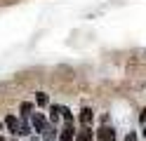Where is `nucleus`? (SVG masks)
Segmentation results:
<instances>
[{"mask_svg": "<svg viewBox=\"0 0 146 141\" xmlns=\"http://www.w3.org/2000/svg\"><path fill=\"white\" fill-rule=\"evenodd\" d=\"M31 111H33V103L24 101V103H21V118H29V115H31Z\"/></svg>", "mask_w": 146, "mask_h": 141, "instance_id": "obj_11", "label": "nucleus"}, {"mask_svg": "<svg viewBox=\"0 0 146 141\" xmlns=\"http://www.w3.org/2000/svg\"><path fill=\"white\" fill-rule=\"evenodd\" d=\"M139 122L146 125V108H141V113H139Z\"/></svg>", "mask_w": 146, "mask_h": 141, "instance_id": "obj_13", "label": "nucleus"}, {"mask_svg": "<svg viewBox=\"0 0 146 141\" xmlns=\"http://www.w3.org/2000/svg\"><path fill=\"white\" fill-rule=\"evenodd\" d=\"M31 134V125H29V120H21V127H19V136H29Z\"/></svg>", "mask_w": 146, "mask_h": 141, "instance_id": "obj_10", "label": "nucleus"}, {"mask_svg": "<svg viewBox=\"0 0 146 141\" xmlns=\"http://www.w3.org/2000/svg\"><path fill=\"white\" fill-rule=\"evenodd\" d=\"M35 103H38L40 108H45V106L50 103V97H47L45 92H38V94H35Z\"/></svg>", "mask_w": 146, "mask_h": 141, "instance_id": "obj_8", "label": "nucleus"}, {"mask_svg": "<svg viewBox=\"0 0 146 141\" xmlns=\"http://www.w3.org/2000/svg\"><path fill=\"white\" fill-rule=\"evenodd\" d=\"M5 125L10 127V132H12V134H17V136H19V127H21V122L17 120V115H7V118H5Z\"/></svg>", "mask_w": 146, "mask_h": 141, "instance_id": "obj_6", "label": "nucleus"}, {"mask_svg": "<svg viewBox=\"0 0 146 141\" xmlns=\"http://www.w3.org/2000/svg\"><path fill=\"white\" fill-rule=\"evenodd\" d=\"M57 136H59V134H57V129H54V125H47V127L42 129V139H45V141H54Z\"/></svg>", "mask_w": 146, "mask_h": 141, "instance_id": "obj_7", "label": "nucleus"}, {"mask_svg": "<svg viewBox=\"0 0 146 141\" xmlns=\"http://www.w3.org/2000/svg\"><path fill=\"white\" fill-rule=\"evenodd\" d=\"M0 141H5V139H3V136H0Z\"/></svg>", "mask_w": 146, "mask_h": 141, "instance_id": "obj_17", "label": "nucleus"}, {"mask_svg": "<svg viewBox=\"0 0 146 141\" xmlns=\"http://www.w3.org/2000/svg\"><path fill=\"white\" fill-rule=\"evenodd\" d=\"M78 120H80V125H92V120H94V113H92V108H83L80 111V115H78Z\"/></svg>", "mask_w": 146, "mask_h": 141, "instance_id": "obj_5", "label": "nucleus"}, {"mask_svg": "<svg viewBox=\"0 0 146 141\" xmlns=\"http://www.w3.org/2000/svg\"><path fill=\"white\" fill-rule=\"evenodd\" d=\"M123 141H139V136H137V132H127Z\"/></svg>", "mask_w": 146, "mask_h": 141, "instance_id": "obj_12", "label": "nucleus"}, {"mask_svg": "<svg viewBox=\"0 0 146 141\" xmlns=\"http://www.w3.org/2000/svg\"><path fill=\"white\" fill-rule=\"evenodd\" d=\"M92 139H94V132H92V127L83 125L80 129H76V141H92Z\"/></svg>", "mask_w": 146, "mask_h": 141, "instance_id": "obj_3", "label": "nucleus"}, {"mask_svg": "<svg viewBox=\"0 0 146 141\" xmlns=\"http://www.w3.org/2000/svg\"><path fill=\"white\" fill-rule=\"evenodd\" d=\"M141 134H144V139H146V125H144V132H141Z\"/></svg>", "mask_w": 146, "mask_h": 141, "instance_id": "obj_15", "label": "nucleus"}, {"mask_svg": "<svg viewBox=\"0 0 146 141\" xmlns=\"http://www.w3.org/2000/svg\"><path fill=\"white\" fill-rule=\"evenodd\" d=\"M31 141H42V139L40 136H31Z\"/></svg>", "mask_w": 146, "mask_h": 141, "instance_id": "obj_14", "label": "nucleus"}, {"mask_svg": "<svg viewBox=\"0 0 146 141\" xmlns=\"http://www.w3.org/2000/svg\"><path fill=\"white\" fill-rule=\"evenodd\" d=\"M59 118H61V106H50V120L57 122Z\"/></svg>", "mask_w": 146, "mask_h": 141, "instance_id": "obj_9", "label": "nucleus"}, {"mask_svg": "<svg viewBox=\"0 0 146 141\" xmlns=\"http://www.w3.org/2000/svg\"><path fill=\"white\" fill-rule=\"evenodd\" d=\"M0 129H3V122H0Z\"/></svg>", "mask_w": 146, "mask_h": 141, "instance_id": "obj_16", "label": "nucleus"}, {"mask_svg": "<svg viewBox=\"0 0 146 141\" xmlns=\"http://www.w3.org/2000/svg\"><path fill=\"white\" fill-rule=\"evenodd\" d=\"M31 125L35 132H42L45 127H47V120H45L42 113H31Z\"/></svg>", "mask_w": 146, "mask_h": 141, "instance_id": "obj_2", "label": "nucleus"}, {"mask_svg": "<svg viewBox=\"0 0 146 141\" xmlns=\"http://www.w3.org/2000/svg\"><path fill=\"white\" fill-rule=\"evenodd\" d=\"M59 141H76V127L66 125V127L59 132Z\"/></svg>", "mask_w": 146, "mask_h": 141, "instance_id": "obj_4", "label": "nucleus"}, {"mask_svg": "<svg viewBox=\"0 0 146 141\" xmlns=\"http://www.w3.org/2000/svg\"><path fill=\"white\" fill-rule=\"evenodd\" d=\"M94 136H97V141H118V134L111 125H102L94 132Z\"/></svg>", "mask_w": 146, "mask_h": 141, "instance_id": "obj_1", "label": "nucleus"}]
</instances>
